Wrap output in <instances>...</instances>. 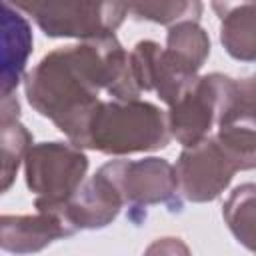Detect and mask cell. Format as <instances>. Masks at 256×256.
<instances>
[{"mask_svg":"<svg viewBox=\"0 0 256 256\" xmlns=\"http://www.w3.org/2000/svg\"><path fill=\"white\" fill-rule=\"evenodd\" d=\"M128 12L136 18L152 20L158 24H176L182 20H198L202 12L200 2H140L128 4Z\"/></svg>","mask_w":256,"mask_h":256,"instance_id":"obj_17","label":"cell"},{"mask_svg":"<svg viewBox=\"0 0 256 256\" xmlns=\"http://www.w3.org/2000/svg\"><path fill=\"white\" fill-rule=\"evenodd\" d=\"M212 8L220 14V40L226 52L244 62L256 60V2L218 4Z\"/></svg>","mask_w":256,"mask_h":256,"instance_id":"obj_12","label":"cell"},{"mask_svg":"<svg viewBox=\"0 0 256 256\" xmlns=\"http://www.w3.org/2000/svg\"><path fill=\"white\" fill-rule=\"evenodd\" d=\"M76 230L56 212H36L32 216L0 218V244L2 250L12 254H32L46 248L58 238L72 236Z\"/></svg>","mask_w":256,"mask_h":256,"instance_id":"obj_10","label":"cell"},{"mask_svg":"<svg viewBox=\"0 0 256 256\" xmlns=\"http://www.w3.org/2000/svg\"><path fill=\"white\" fill-rule=\"evenodd\" d=\"M2 96H10L26 68L32 50V32L26 18L8 0L2 2Z\"/></svg>","mask_w":256,"mask_h":256,"instance_id":"obj_11","label":"cell"},{"mask_svg":"<svg viewBox=\"0 0 256 256\" xmlns=\"http://www.w3.org/2000/svg\"><path fill=\"white\" fill-rule=\"evenodd\" d=\"M32 148V134L24 124L14 120H2L0 126V150H2V192L10 188L26 154Z\"/></svg>","mask_w":256,"mask_h":256,"instance_id":"obj_15","label":"cell"},{"mask_svg":"<svg viewBox=\"0 0 256 256\" xmlns=\"http://www.w3.org/2000/svg\"><path fill=\"white\" fill-rule=\"evenodd\" d=\"M16 10L30 14L40 30L52 38L94 40L114 34L128 14V4L116 2H38L16 0Z\"/></svg>","mask_w":256,"mask_h":256,"instance_id":"obj_5","label":"cell"},{"mask_svg":"<svg viewBox=\"0 0 256 256\" xmlns=\"http://www.w3.org/2000/svg\"><path fill=\"white\" fill-rule=\"evenodd\" d=\"M236 80L224 74H206L166 112L170 136L184 148L196 146L210 136V130L220 128L234 102Z\"/></svg>","mask_w":256,"mask_h":256,"instance_id":"obj_4","label":"cell"},{"mask_svg":"<svg viewBox=\"0 0 256 256\" xmlns=\"http://www.w3.org/2000/svg\"><path fill=\"white\" fill-rule=\"evenodd\" d=\"M130 64L140 92L154 90L168 106L176 104L200 78L192 64L152 40H140L134 46Z\"/></svg>","mask_w":256,"mask_h":256,"instance_id":"obj_8","label":"cell"},{"mask_svg":"<svg viewBox=\"0 0 256 256\" xmlns=\"http://www.w3.org/2000/svg\"><path fill=\"white\" fill-rule=\"evenodd\" d=\"M118 188L122 202L132 208L150 204H170L176 198V168L164 158L112 160L102 166Z\"/></svg>","mask_w":256,"mask_h":256,"instance_id":"obj_7","label":"cell"},{"mask_svg":"<svg viewBox=\"0 0 256 256\" xmlns=\"http://www.w3.org/2000/svg\"><path fill=\"white\" fill-rule=\"evenodd\" d=\"M144 256H192V254H190V248H188L180 238L168 236V238H158V240H154V242L146 248Z\"/></svg>","mask_w":256,"mask_h":256,"instance_id":"obj_19","label":"cell"},{"mask_svg":"<svg viewBox=\"0 0 256 256\" xmlns=\"http://www.w3.org/2000/svg\"><path fill=\"white\" fill-rule=\"evenodd\" d=\"M214 136L238 164V170L256 168V126L246 122H230L220 126Z\"/></svg>","mask_w":256,"mask_h":256,"instance_id":"obj_16","label":"cell"},{"mask_svg":"<svg viewBox=\"0 0 256 256\" xmlns=\"http://www.w3.org/2000/svg\"><path fill=\"white\" fill-rule=\"evenodd\" d=\"M100 90L114 100L140 96L130 54L114 34L52 50L24 78L30 106L50 118L70 144L80 138L90 112L100 102Z\"/></svg>","mask_w":256,"mask_h":256,"instance_id":"obj_1","label":"cell"},{"mask_svg":"<svg viewBox=\"0 0 256 256\" xmlns=\"http://www.w3.org/2000/svg\"><path fill=\"white\" fill-rule=\"evenodd\" d=\"M224 220L234 238L256 254V184H240L224 204Z\"/></svg>","mask_w":256,"mask_h":256,"instance_id":"obj_13","label":"cell"},{"mask_svg":"<svg viewBox=\"0 0 256 256\" xmlns=\"http://www.w3.org/2000/svg\"><path fill=\"white\" fill-rule=\"evenodd\" d=\"M122 206L124 202L118 188L100 168L66 204L52 212L60 214L74 230H94L108 226L118 216Z\"/></svg>","mask_w":256,"mask_h":256,"instance_id":"obj_9","label":"cell"},{"mask_svg":"<svg viewBox=\"0 0 256 256\" xmlns=\"http://www.w3.org/2000/svg\"><path fill=\"white\" fill-rule=\"evenodd\" d=\"M88 158L82 148L66 142H40L24 160V176L34 192L38 212H52L66 204L84 184Z\"/></svg>","mask_w":256,"mask_h":256,"instance_id":"obj_3","label":"cell"},{"mask_svg":"<svg viewBox=\"0 0 256 256\" xmlns=\"http://www.w3.org/2000/svg\"><path fill=\"white\" fill-rule=\"evenodd\" d=\"M230 122H246L256 126V76L236 80L234 102L224 124Z\"/></svg>","mask_w":256,"mask_h":256,"instance_id":"obj_18","label":"cell"},{"mask_svg":"<svg viewBox=\"0 0 256 256\" xmlns=\"http://www.w3.org/2000/svg\"><path fill=\"white\" fill-rule=\"evenodd\" d=\"M168 116L142 100H100L74 146L104 154L150 152L170 142Z\"/></svg>","mask_w":256,"mask_h":256,"instance_id":"obj_2","label":"cell"},{"mask_svg":"<svg viewBox=\"0 0 256 256\" xmlns=\"http://www.w3.org/2000/svg\"><path fill=\"white\" fill-rule=\"evenodd\" d=\"M174 168L178 190L190 202L216 200L238 172V164L216 136H208L200 144L184 148Z\"/></svg>","mask_w":256,"mask_h":256,"instance_id":"obj_6","label":"cell"},{"mask_svg":"<svg viewBox=\"0 0 256 256\" xmlns=\"http://www.w3.org/2000/svg\"><path fill=\"white\" fill-rule=\"evenodd\" d=\"M166 48L200 70L210 54V38L196 20H182L168 28Z\"/></svg>","mask_w":256,"mask_h":256,"instance_id":"obj_14","label":"cell"}]
</instances>
